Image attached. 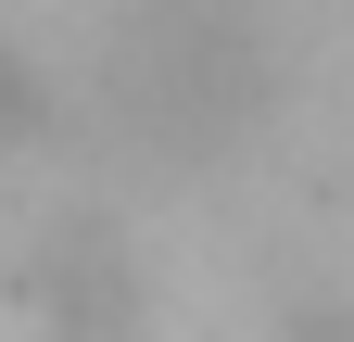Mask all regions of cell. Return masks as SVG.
<instances>
[{
    "mask_svg": "<svg viewBox=\"0 0 354 342\" xmlns=\"http://www.w3.org/2000/svg\"><path fill=\"white\" fill-rule=\"evenodd\" d=\"M13 291H26L38 342H140V317H152L140 241H127L102 203L38 216V228H26V253H13Z\"/></svg>",
    "mask_w": 354,
    "mask_h": 342,
    "instance_id": "2",
    "label": "cell"
},
{
    "mask_svg": "<svg viewBox=\"0 0 354 342\" xmlns=\"http://www.w3.org/2000/svg\"><path fill=\"white\" fill-rule=\"evenodd\" d=\"M64 114H76V102H64V76L38 64V51H26L13 26H0V165L51 152V140H64Z\"/></svg>",
    "mask_w": 354,
    "mask_h": 342,
    "instance_id": "3",
    "label": "cell"
},
{
    "mask_svg": "<svg viewBox=\"0 0 354 342\" xmlns=\"http://www.w3.org/2000/svg\"><path fill=\"white\" fill-rule=\"evenodd\" d=\"M279 342H354V305H304V317H279Z\"/></svg>",
    "mask_w": 354,
    "mask_h": 342,
    "instance_id": "4",
    "label": "cell"
},
{
    "mask_svg": "<svg viewBox=\"0 0 354 342\" xmlns=\"http://www.w3.org/2000/svg\"><path fill=\"white\" fill-rule=\"evenodd\" d=\"M279 102V26L266 0H127L88 64V127L140 165H215Z\"/></svg>",
    "mask_w": 354,
    "mask_h": 342,
    "instance_id": "1",
    "label": "cell"
}]
</instances>
